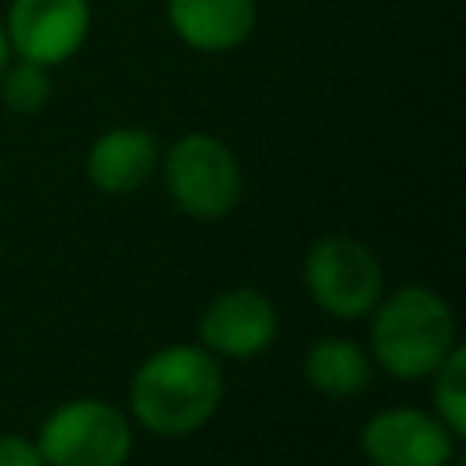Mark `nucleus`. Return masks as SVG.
I'll return each mask as SVG.
<instances>
[{
    "label": "nucleus",
    "mask_w": 466,
    "mask_h": 466,
    "mask_svg": "<svg viewBox=\"0 0 466 466\" xmlns=\"http://www.w3.org/2000/svg\"><path fill=\"white\" fill-rule=\"evenodd\" d=\"M309 299L342 320L368 317L382 299V266L375 251L353 237H324L302 262Z\"/></svg>",
    "instance_id": "nucleus-5"
},
{
    "label": "nucleus",
    "mask_w": 466,
    "mask_h": 466,
    "mask_svg": "<svg viewBox=\"0 0 466 466\" xmlns=\"http://www.w3.org/2000/svg\"><path fill=\"white\" fill-rule=\"evenodd\" d=\"M7 62H11V44H7V29H4V22H0V73H4Z\"/></svg>",
    "instance_id": "nucleus-15"
},
{
    "label": "nucleus",
    "mask_w": 466,
    "mask_h": 466,
    "mask_svg": "<svg viewBox=\"0 0 466 466\" xmlns=\"http://www.w3.org/2000/svg\"><path fill=\"white\" fill-rule=\"evenodd\" d=\"M4 29H7L11 55L51 69L69 62L84 47L91 29V4L87 0H11Z\"/></svg>",
    "instance_id": "nucleus-6"
},
{
    "label": "nucleus",
    "mask_w": 466,
    "mask_h": 466,
    "mask_svg": "<svg viewBox=\"0 0 466 466\" xmlns=\"http://www.w3.org/2000/svg\"><path fill=\"white\" fill-rule=\"evenodd\" d=\"M371 313V353L400 382L426 379L455 346L451 306L433 288L404 284L382 295Z\"/></svg>",
    "instance_id": "nucleus-2"
},
{
    "label": "nucleus",
    "mask_w": 466,
    "mask_h": 466,
    "mask_svg": "<svg viewBox=\"0 0 466 466\" xmlns=\"http://www.w3.org/2000/svg\"><path fill=\"white\" fill-rule=\"evenodd\" d=\"M306 382L328 397H357L371 382V360L353 339H317L302 360Z\"/></svg>",
    "instance_id": "nucleus-11"
},
{
    "label": "nucleus",
    "mask_w": 466,
    "mask_h": 466,
    "mask_svg": "<svg viewBox=\"0 0 466 466\" xmlns=\"http://www.w3.org/2000/svg\"><path fill=\"white\" fill-rule=\"evenodd\" d=\"M36 448L44 466H124L131 455V426L109 400L76 397L44 419Z\"/></svg>",
    "instance_id": "nucleus-4"
},
{
    "label": "nucleus",
    "mask_w": 466,
    "mask_h": 466,
    "mask_svg": "<svg viewBox=\"0 0 466 466\" xmlns=\"http://www.w3.org/2000/svg\"><path fill=\"white\" fill-rule=\"evenodd\" d=\"M0 466H44V455L36 441L22 433H4L0 437Z\"/></svg>",
    "instance_id": "nucleus-14"
},
{
    "label": "nucleus",
    "mask_w": 466,
    "mask_h": 466,
    "mask_svg": "<svg viewBox=\"0 0 466 466\" xmlns=\"http://www.w3.org/2000/svg\"><path fill=\"white\" fill-rule=\"evenodd\" d=\"M277 339V309L255 288H229L215 295L200 313L204 350L233 360L258 357Z\"/></svg>",
    "instance_id": "nucleus-8"
},
{
    "label": "nucleus",
    "mask_w": 466,
    "mask_h": 466,
    "mask_svg": "<svg viewBox=\"0 0 466 466\" xmlns=\"http://www.w3.org/2000/svg\"><path fill=\"white\" fill-rule=\"evenodd\" d=\"M160 171L171 200L193 218H222L240 200V164L233 149L208 131L175 138L160 157Z\"/></svg>",
    "instance_id": "nucleus-3"
},
{
    "label": "nucleus",
    "mask_w": 466,
    "mask_h": 466,
    "mask_svg": "<svg viewBox=\"0 0 466 466\" xmlns=\"http://www.w3.org/2000/svg\"><path fill=\"white\" fill-rule=\"evenodd\" d=\"M131 411L157 437H186L200 430L222 400V371L204 346H164L142 360L131 379Z\"/></svg>",
    "instance_id": "nucleus-1"
},
{
    "label": "nucleus",
    "mask_w": 466,
    "mask_h": 466,
    "mask_svg": "<svg viewBox=\"0 0 466 466\" xmlns=\"http://www.w3.org/2000/svg\"><path fill=\"white\" fill-rule=\"evenodd\" d=\"M160 167V142L146 127H109L102 131L84 160L87 182L102 193H135Z\"/></svg>",
    "instance_id": "nucleus-10"
},
{
    "label": "nucleus",
    "mask_w": 466,
    "mask_h": 466,
    "mask_svg": "<svg viewBox=\"0 0 466 466\" xmlns=\"http://www.w3.org/2000/svg\"><path fill=\"white\" fill-rule=\"evenodd\" d=\"M258 22L255 0H167V25L175 36L204 55L237 51Z\"/></svg>",
    "instance_id": "nucleus-9"
},
{
    "label": "nucleus",
    "mask_w": 466,
    "mask_h": 466,
    "mask_svg": "<svg viewBox=\"0 0 466 466\" xmlns=\"http://www.w3.org/2000/svg\"><path fill=\"white\" fill-rule=\"evenodd\" d=\"M459 437L422 408H386L360 430V451L371 466H448Z\"/></svg>",
    "instance_id": "nucleus-7"
},
{
    "label": "nucleus",
    "mask_w": 466,
    "mask_h": 466,
    "mask_svg": "<svg viewBox=\"0 0 466 466\" xmlns=\"http://www.w3.org/2000/svg\"><path fill=\"white\" fill-rule=\"evenodd\" d=\"M51 91H55L51 69L40 62L18 58V62H7L0 73V98L11 113H22V116L40 113L51 102Z\"/></svg>",
    "instance_id": "nucleus-13"
},
{
    "label": "nucleus",
    "mask_w": 466,
    "mask_h": 466,
    "mask_svg": "<svg viewBox=\"0 0 466 466\" xmlns=\"http://www.w3.org/2000/svg\"><path fill=\"white\" fill-rule=\"evenodd\" d=\"M433 375V415L462 441L466 433V346H451V353L430 371Z\"/></svg>",
    "instance_id": "nucleus-12"
}]
</instances>
